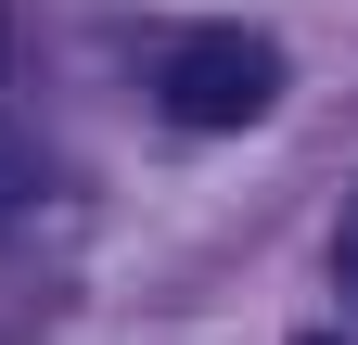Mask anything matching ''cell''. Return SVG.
<instances>
[{"label": "cell", "mask_w": 358, "mask_h": 345, "mask_svg": "<svg viewBox=\"0 0 358 345\" xmlns=\"http://www.w3.org/2000/svg\"><path fill=\"white\" fill-rule=\"evenodd\" d=\"M268 103H282V52H268V38L205 26V38L166 52V115H179V128H256Z\"/></svg>", "instance_id": "6da1fadb"}, {"label": "cell", "mask_w": 358, "mask_h": 345, "mask_svg": "<svg viewBox=\"0 0 358 345\" xmlns=\"http://www.w3.org/2000/svg\"><path fill=\"white\" fill-rule=\"evenodd\" d=\"M345 294H358V205H345Z\"/></svg>", "instance_id": "7a4b0ae2"}]
</instances>
